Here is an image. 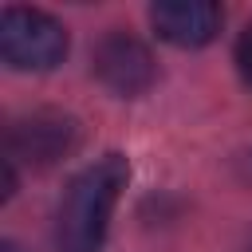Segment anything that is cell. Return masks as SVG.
Instances as JSON below:
<instances>
[{
    "mask_svg": "<svg viewBox=\"0 0 252 252\" xmlns=\"http://www.w3.org/2000/svg\"><path fill=\"white\" fill-rule=\"evenodd\" d=\"M79 142V126L63 110H32L8 126V154L32 165H51L71 154Z\"/></svg>",
    "mask_w": 252,
    "mask_h": 252,
    "instance_id": "277c9868",
    "label": "cell"
},
{
    "mask_svg": "<svg viewBox=\"0 0 252 252\" xmlns=\"http://www.w3.org/2000/svg\"><path fill=\"white\" fill-rule=\"evenodd\" d=\"M220 4L213 0H161L150 8L154 32L173 47H205L220 32Z\"/></svg>",
    "mask_w": 252,
    "mask_h": 252,
    "instance_id": "5b68a950",
    "label": "cell"
},
{
    "mask_svg": "<svg viewBox=\"0 0 252 252\" xmlns=\"http://www.w3.org/2000/svg\"><path fill=\"white\" fill-rule=\"evenodd\" d=\"M0 55L16 71H51L67 55V28L39 8H4L0 12Z\"/></svg>",
    "mask_w": 252,
    "mask_h": 252,
    "instance_id": "7a4b0ae2",
    "label": "cell"
},
{
    "mask_svg": "<svg viewBox=\"0 0 252 252\" xmlns=\"http://www.w3.org/2000/svg\"><path fill=\"white\" fill-rule=\"evenodd\" d=\"M0 252H20V248H16L12 240H4V244H0Z\"/></svg>",
    "mask_w": 252,
    "mask_h": 252,
    "instance_id": "52a82bcc",
    "label": "cell"
},
{
    "mask_svg": "<svg viewBox=\"0 0 252 252\" xmlns=\"http://www.w3.org/2000/svg\"><path fill=\"white\" fill-rule=\"evenodd\" d=\"M130 165L122 154H106L87 165L59 205V252H102L110 213L126 189Z\"/></svg>",
    "mask_w": 252,
    "mask_h": 252,
    "instance_id": "6da1fadb",
    "label": "cell"
},
{
    "mask_svg": "<svg viewBox=\"0 0 252 252\" xmlns=\"http://www.w3.org/2000/svg\"><path fill=\"white\" fill-rule=\"evenodd\" d=\"M91 63H94L98 83L110 87V91L122 94V98H134V94L150 91V83H154V75H158L150 47H146L138 35H130V32H110V35H102V39L94 43Z\"/></svg>",
    "mask_w": 252,
    "mask_h": 252,
    "instance_id": "3957f363",
    "label": "cell"
},
{
    "mask_svg": "<svg viewBox=\"0 0 252 252\" xmlns=\"http://www.w3.org/2000/svg\"><path fill=\"white\" fill-rule=\"evenodd\" d=\"M236 67H240V75H244V83L252 87V24L240 32V39H236Z\"/></svg>",
    "mask_w": 252,
    "mask_h": 252,
    "instance_id": "8992f818",
    "label": "cell"
}]
</instances>
